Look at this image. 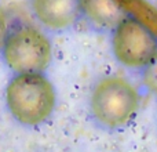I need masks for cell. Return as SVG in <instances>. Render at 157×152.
I'll return each instance as SVG.
<instances>
[{
  "label": "cell",
  "mask_w": 157,
  "mask_h": 152,
  "mask_svg": "<svg viewBox=\"0 0 157 152\" xmlns=\"http://www.w3.org/2000/svg\"><path fill=\"white\" fill-rule=\"evenodd\" d=\"M6 105L19 125L40 126L51 118L57 106L55 87L44 74L15 75L6 87Z\"/></svg>",
  "instance_id": "1"
},
{
  "label": "cell",
  "mask_w": 157,
  "mask_h": 152,
  "mask_svg": "<svg viewBox=\"0 0 157 152\" xmlns=\"http://www.w3.org/2000/svg\"><path fill=\"white\" fill-rule=\"evenodd\" d=\"M90 114L106 130L123 129L134 119L141 105L139 91L121 76H105L94 84L90 94Z\"/></svg>",
  "instance_id": "2"
},
{
  "label": "cell",
  "mask_w": 157,
  "mask_h": 152,
  "mask_svg": "<svg viewBox=\"0 0 157 152\" xmlns=\"http://www.w3.org/2000/svg\"><path fill=\"white\" fill-rule=\"evenodd\" d=\"M2 54L6 65L15 75L44 74L52 61V47L41 29L21 24L10 29Z\"/></svg>",
  "instance_id": "3"
},
{
  "label": "cell",
  "mask_w": 157,
  "mask_h": 152,
  "mask_svg": "<svg viewBox=\"0 0 157 152\" xmlns=\"http://www.w3.org/2000/svg\"><path fill=\"white\" fill-rule=\"evenodd\" d=\"M112 51L125 68L145 69L157 57V36L139 19L125 17L113 30Z\"/></svg>",
  "instance_id": "4"
},
{
  "label": "cell",
  "mask_w": 157,
  "mask_h": 152,
  "mask_svg": "<svg viewBox=\"0 0 157 152\" xmlns=\"http://www.w3.org/2000/svg\"><path fill=\"white\" fill-rule=\"evenodd\" d=\"M33 15L46 29L63 32L78 21L81 0H30Z\"/></svg>",
  "instance_id": "5"
},
{
  "label": "cell",
  "mask_w": 157,
  "mask_h": 152,
  "mask_svg": "<svg viewBox=\"0 0 157 152\" xmlns=\"http://www.w3.org/2000/svg\"><path fill=\"white\" fill-rule=\"evenodd\" d=\"M81 14L101 30H114L125 18V11L116 0H81Z\"/></svg>",
  "instance_id": "6"
},
{
  "label": "cell",
  "mask_w": 157,
  "mask_h": 152,
  "mask_svg": "<svg viewBox=\"0 0 157 152\" xmlns=\"http://www.w3.org/2000/svg\"><path fill=\"white\" fill-rule=\"evenodd\" d=\"M142 83L146 90L157 98V57L153 62H150L142 74Z\"/></svg>",
  "instance_id": "7"
},
{
  "label": "cell",
  "mask_w": 157,
  "mask_h": 152,
  "mask_svg": "<svg viewBox=\"0 0 157 152\" xmlns=\"http://www.w3.org/2000/svg\"><path fill=\"white\" fill-rule=\"evenodd\" d=\"M10 33V25H8V17L4 11L0 8V53L3 51L4 43Z\"/></svg>",
  "instance_id": "8"
}]
</instances>
